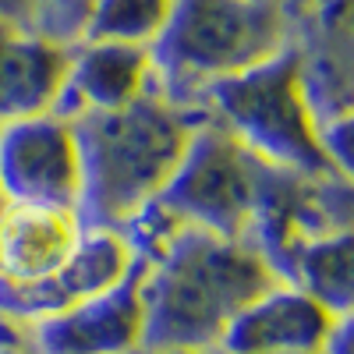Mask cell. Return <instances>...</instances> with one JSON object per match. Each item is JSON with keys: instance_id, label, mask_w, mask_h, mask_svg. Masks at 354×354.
I'll return each instance as SVG.
<instances>
[{"instance_id": "1", "label": "cell", "mask_w": 354, "mask_h": 354, "mask_svg": "<svg viewBox=\"0 0 354 354\" xmlns=\"http://www.w3.org/2000/svg\"><path fill=\"white\" fill-rule=\"evenodd\" d=\"M138 255V252H135ZM280 283L252 241L174 227L142 255V351H213L262 290Z\"/></svg>"}, {"instance_id": "2", "label": "cell", "mask_w": 354, "mask_h": 354, "mask_svg": "<svg viewBox=\"0 0 354 354\" xmlns=\"http://www.w3.org/2000/svg\"><path fill=\"white\" fill-rule=\"evenodd\" d=\"M68 121L78 149L75 213L82 227L124 230L170 181L202 113L153 88L128 106Z\"/></svg>"}, {"instance_id": "3", "label": "cell", "mask_w": 354, "mask_h": 354, "mask_svg": "<svg viewBox=\"0 0 354 354\" xmlns=\"http://www.w3.org/2000/svg\"><path fill=\"white\" fill-rule=\"evenodd\" d=\"M283 39L273 0H170L167 21L145 50L156 88L192 106L216 82L277 57Z\"/></svg>"}, {"instance_id": "4", "label": "cell", "mask_w": 354, "mask_h": 354, "mask_svg": "<svg viewBox=\"0 0 354 354\" xmlns=\"http://www.w3.org/2000/svg\"><path fill=\"white\" fill-rule=\"evenodd\" d=\"M198 100L209 106L205 110L209 121L230 131L270 167L312 177L344 174L322 142V124L315 121L312 100L305 93L301 61L287 46L252 71L216 82Z\"/></svg>"}, {"instance_id": "5", "label": "cell", "mask_w": 354, "mask_h": 354, "mask_svg": "<svg viewBox=\"0 0 354 354\" xmlns=\"http://www.w3.org/2000/svg\"><path fill=\"white\" fill-rule=\"evenodd\" d=\"M280 167H270L202 113L188 149L163 192L145 205L170 227H198L220 238L252 241L266 195Z\"/></svg>"}, {"instance_id": "6", "label": "cell", "mask_w": 354, "mask_h": 354, "mask_svg": "<svg viewBox=\"0 0 354 354\" xmlns=\"http://www.w3.org/2000/svg\"><path fill=\"white\" fill-rule=\"evenodd\" d=\"M0 198L39 209L78 205V149L64 113L50 110L0 128Z\"/></svg>"}, {"instance_id": "7", "label": "cell", "mask_w": 354, "mask_h": 354, "mask_svg": "<svg viewBox=\"0 0 354 354\" xmlns=\"http://www.w3.org/2000/svg\"><path fill=\"white\" fill-rule=\"evenodd\" d=\"M135 262V248L121 230L85 227L75 252L32 283H0V315H11L18 322L50 319L57 312H68L88 298L113 287Z\"/></svg>"}, {"instance_id": "8", "label": "cell", "mask_w": 354, "mask_h": 354, "mask_svg": "<svg viewBox=\"0 0 354 354\" xmlns=\"http://www.w3.org/2000/svg\"><path fill=\"white\" fill-rule=\"evenodd\" d=\"M39 354H138L142 347V255L131 270L68 312L28 322Z\"/></svg>"}, {"instance_id": "9", "label": "cell", "mask_w": 354, "mask_h": 354, "mask_svg": "<svg viewBox=\"0 0 354 354\" xmlns=\"http://www.w3.org/2000/svg\"><path fill=\"white\" fill-rule=\"evenodd\" d=\"M340 322L326 305L280 280L238 312L216 354H322Z\"/></svg>"}, {"instance_id": "10", "label": "cell", "mask_w": 354, "mask_h": 354, "mask_svg": "<svg viewBox=\"0 0 354 354\" xmlns=\"http://www.w3.org/2000/svg\"><path fill=\"white\" fill-rule=\"evenodd\" d=\"M153 64L145 46L128 43H100L82 39L68 53V71L61 85L57 113H96V110H117L153 93Z\"/></svg>"}, {"instance_id": "11", "label": "cell", "mask_w": 354, "mask_h": 354, "mask_svg": "<svg viewBox=\"0 0 354 354\" xmlns=\"http://www.w3.org/2000/svg\"><path fill=\"white\" fill-rule=\"evenodd\" d=\"M68 46L0 15V128L57 110Z\"/></svg>"}, {"instance_id": "12", "label": "cell", "mask_w": 354, "mask_h": 354, "mask_svg": "<svg viewBox=\"0 0 354 354\" xmlns=\"http://www.w3.org/2000/svg\"><path fill=\"white\" fill-rule=\"evenodd\" d=\"M82 220L75 209L4 205L0 213V283H32L57 270L82 241Z\"/></svg>"}, {"instance_id": "13", "label": "cell", "mask_w": 354, "mask_h": 354, "mask_svg": "<svg viewBox=\"0 0 354 354\" xmlns=\"http://www.w3.org/2000/svg\"><path fill=\"white\" fill-rule=\"evenodd\" d=\"M170 0H85L82 39L149 46L167 21Z\"/></svg>"}, {"instance_id": "14", "label": "cell", "mask_w": 354, "mask_h": 354, "mask_svg": "<svg viewBox=\"0 0 354 354\" xmlns=\"http://www.w3.org/2000/svg\"><path fill=\"white\" fill-rule=\"evenodd\" d=\"M0 354H39L28 322H18L11 315H0Z\"/></svg>"}, {"instance_id": "15", "label": "cell", "mask_w": 354, "mask_h": 354, "mask_svg": "<svg viewBox=\"0 0 354 354\" xmlns=\"http://www.w3.org/2000/svg\"><path fill=\"white\" fill-rule=\"evenodd\" d=\"M142 354H213V351H142Z\"/></svg>"}, {"instance_id": "16", "label": "cell", "mask_w": 354, "mask_h": 354, "mask_svg": "<svg viewBox=\"0 0 354 354\" xmlns=\"http://www.w3.org/2000/svg\"><path fill=\"white\" fill-rule=\"evenodd\" d=\"M0 213H4V198H0Z\"/></svg>"}, {"instance_id": "17", "label": "cell", "mask_w": 354, "mask_h": 354, "mask_svg": "<svg viewBox=\"0 0 354 354\" xmlns=\"http://www.w3.org/2000/svg\"><path fill=\"white\" fill-rule=\"evenodd\" d=\"M322 354H330V347H326V351H322Z\"/></svg>"}]
</instances>
